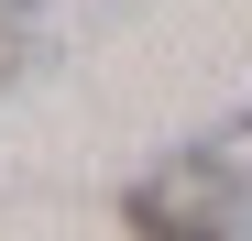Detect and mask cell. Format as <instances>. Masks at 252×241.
I'll list each match as a JSON object with an SVG mask.
<instances>
[{
    "mask_svg": "<svg viewBox=\"0 0 252 241\" xmlns=\"http://www.w3.org/2000/svg\"><path fill=\"white\" fill-rule=\"evenodd\" d=\"M241 186H252V110L230 120V132H208L197 153H176V165H154L132 186V241H252V209H241Z\"/></svg>",
    "mask_w": 252,
    "mask_h": 241,
    "instance_id": "1",
    "label": "cell"
}]
</instances>
